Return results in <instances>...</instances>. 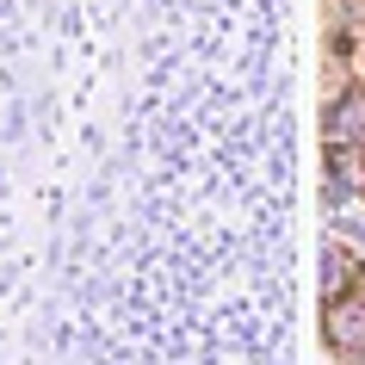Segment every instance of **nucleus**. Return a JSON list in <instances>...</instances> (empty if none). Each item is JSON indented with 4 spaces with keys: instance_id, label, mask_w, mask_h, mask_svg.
<instances>
[{
    "instance_id": "f257e3e1",
    "label": "nucleus",
    "mask_w": 365,
    "mask_h": 365,
    "mask_svg": "<svg viewBox=\"0 0 365 365\" xmlns=\"http://www.w3.org/2000/svg\"><path fill=\"white\" fill-rule=\"evenodd\" d=\"M346 235H353V242H365V223H359V217H346Z\"/></svg>"
}]
</instances>
